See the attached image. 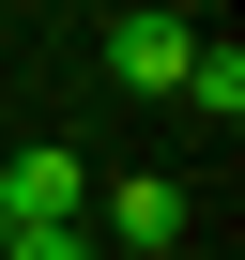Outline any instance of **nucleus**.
I'll use <instances>...</instances> for the list:
<instances>
[{
	"label": "nucleus",
	"instance_id": "20e7f679",
	"mask_svg": "<svg viewBox=\"0 0 245 260\" xmlns=\"http://www.w3.org/2000/svg\"><path fill=\"white\" fill-rule=\"evenodd\" d=\"M169 92H184V107H215V122H245V46H230V31H199Z\"/></svg>",
	"mask_w": 245,
	"mask_h": 260
},
{
	"label": "nucleus",
	"instance_id": "f03ea898",
	"mask_svg": "<svg viewBox=\"0 0 245 260\" xmlns=\"http://www.w3.org/2000/svg\"><path fill=\"white\" fill-rule=\"evenodd\" d=\"M46 214H92V169L77 153H0V230H46Z\"/></svg>",
	"mask_w": 245,
	"mask_h": 260
},
{
	"label": "nucleus",
	"instance_id": "f257e3e1",
	"mask_svg": "<svg viewBox=\"0 0 245 260\" xmlns=\"http://www.w3.org/2000/svg\"><path fill=\"white\" fill-rule=\"evenodd\" d=\"M184 46H199V16H184V0L107 16V92H169V77H184Z\"/></svg>",
	"mask_w": 245,
	"mask_h": 260
},
{
	"label": "nucleus",
	"instance_id": "7ed1b4c3",
	"mask_svg": "<svg viewBox=\"0 0 245 260\" xmlns=\"http://www.w3.org/2000/svg\"><path fill=\"white\" fill-rule=\"evenodd\" d=\"M107 230L138 245V260H169V245H184V184H169V169H138V184H107Z\"/></svg>",
	"mask_w": 245,
	"mask_h": 260
},
{
	"label": "nucleus",
	"instance_id": "39448f33",
	"mask_svg": "<svg viewBox=\"0 0 245 260\" xmlns=\"http://www.w3.org/2000/svg\"><path fill=\"white\" fill-rule=\"evenodd\" d=\"M0 260H92V230H77V214H46V230H0Z\"/></svg>",
	"mask_w": 245,
	"mask_h": 260
}]
</instances>
